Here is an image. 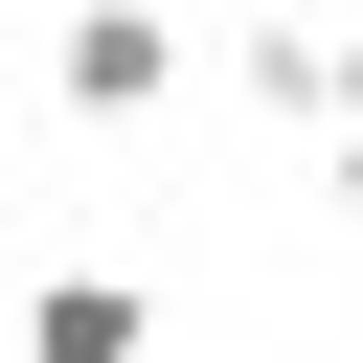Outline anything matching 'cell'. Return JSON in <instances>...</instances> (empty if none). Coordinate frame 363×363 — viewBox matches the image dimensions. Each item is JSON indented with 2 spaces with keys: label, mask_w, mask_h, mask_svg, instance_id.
<instances>
[{
  "label": "cell",
  "mask_w": 363,
  "mask_h": 363,
  "mask_svg": "<svg viewBox=\"0 0 363 363\" xmlns=\"http://www.w3.org/2000/svg\"><path fill=\"white\" fill-rule=\"evenodd\" d=\"M182 45H204V0H68L45 23V91L68 113H182Z\"/></svg>",
  "instance_id": "6da1fadb"
},
{
  "label": "cell",
  "mask_w": 363,
  "mask_h": 363,
  "mask_svg": "<svg viewBox=\"0 0 363 363\" xmlns=\"http://www.w3.org/2000/svg\"><path fill=\"white\" fill-rule=\"evenodd\" d=\"M23 363H159V295L136 272H45L23 295Z\"/></svg>",
  "instance_id": "7a4b0ae2"
},
{
  "label": "cell",
  "mask_w": 363,
  "mask_h": 363,
  "mask_svg": "<svg viewBox=\"0 0 363 363\" xmlns=\"http://www.w3.org/2000/svg\"><path fill=\"white\" fill-rule=\"evenodd\" d=\"M227 91H250V113H340V23H295V0L227 23Z\"/></svg>",
  "instance_id": "3957f363"
},
{
  "label": "cell",
  "mask_w": 363,
  "mask_h": 363,
  "mask_svg": "<svg viewBox=\"0 0 363 363\" xmlns=\"http://www.w3.org/2000/svg\"><path fill=\"white\" fill-rule=\"evenodd\" d=\"M340 227H363V113H340Z\"/></svg>",
  "instance_id": "277c9868"
},
{
  "label": "cell",
  "mask_w": 363,
  "mask_h": 363,
  "mask_svg": "<svg viewBox=\"0 0 363 363\" xmlns=\"http://www.w3.org/2000/svg\"><path fill=\"white\" fill-rule=\"evenodd\" d=\"M340 113H363V23H340Z\"/></svg>",
  "instance_id": "5b68a950"
}]
</instances>
